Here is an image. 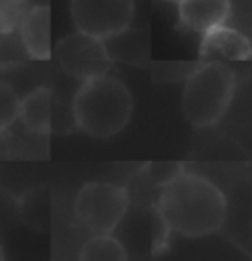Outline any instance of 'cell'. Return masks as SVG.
Listing matches in <instances>:
<instances>
[{"mask_svg":"<svg viewBox=\"0 0 252 261\" xmlns=\"http://www.w3.org/2000/svg\"><path fill=\"white\" fill-rule=\"evenodd\" d=\"M55 59L71 77L87 79L106 75L112 65V57L103 39L73 32L55 45Z\"/></svg>","mask_w":252,"mask_h":261,"instance_id":"6","label":"cell"},{"mask_svg":"<svg viewBox=\"0 0 252 261\" xmlns=\"http://www.w3.org/2000/svg\"><path fill=\"white\" fill-rule=\"evenodd\" d=\"M20 105L22 98L8 83L0 81V134L12 128L14 122L20 120Z\"/></svg>","mask_w":252,"mask_h":261,"instance_id":"12","label":"cell"},{"mask_svg":"<svg viewBox=\"0 0 252 261\" xmlns=\"http://www.w3.org/2000/svg\"><path fill=\"white\" fill-rule=\"evenodd\" d=\"M237 92V75L233 69L209 61L193 71L181 94V112L189 126L205 130L219 124Z\"/></svg>","mask_w":252,"mask_h":261,"instance_id":"3","label":"cell"},{"mask_svg":"<svg viewBox=\"0 0 252 261\" xmlns=\"http://www.w3.org/2000/svg\"><path fill=\"white\" fill-rule=\"evenodd\" d=\"M201 57H223L228 61H246L252 57V45L246 36L239 30L228 26H219L203 34L199 47Z\"/></svg>","mask_w":252,"mask_h":261,"instance_id":"9","label":"cell"},{"mask_svg":"<svg viewBox=\"0 0 252 261\" xmlns=\"http://www.w3.org/2000/svg\"><path fill=\"white\" fill-rule=\"evenodd\" d=\"M134 0H69L77 32L106 41L124 34L134 20Z\"/></svg>","mask_w":252,"mask_h":261,"instance_id":"5","label":"cell"},{"mask_svg":"<svg viewBox=\"0 0 252 261\" xmlns=\"http://www.w3.org/2000/svg\"><path fill=\"white\" fill-rule=\"evenodd\" d=\"M0 259H4V251H2V244H0Z\"/></svg>","mask_w":252,"mask_h":261,"instance_id":"14","label":"cell"},{"mask_svg":"<svg viewBox=\"0 0 252 261\" xmlns=\"http://www.w3.org/2000/svg\"><path fill=\"white\" fill-rule=\"evenodd\" d=\"M156 208L164 230L181 238L217 234L226 220L223 191L209 179L187 171H175L164 181Z\"/></svg>","mask_w":252,"mask_h":261,"instance_id":"1","label":"cell"},{"mask_svg":"<svg viewBox=\"0 0 252 261\" xmlns=\"http://www.w3.org/2000/svg\"><path fill=\"white\" fill-rule=\"evenodd\" d=\"M166 2H173V4H177V2H179V0H166Z\"/></svg>","mask_w":252,"mask_h":261,"instance_id":"15","label":"cell"},{"mask_svg":"<svg viewBox=\"0 0 252 261\" xmlns=\"http://www.w3.org/2000/svg\"><path fill=\"white\" fill-rule=\"evenodd\" d=\"M128 193L112 183H87L75 196V218L91 234H112L128 210Z\"/></svg>","mask_w":252,"mask_h":261,"instance_id":"4","label":"cell"},{"mask_svg":"<svg viewBox=\"0 0 252 261\" xmlns=\"http://www.w3.org/2000/svg\"><path fill=\"white\" fill-rule=\"evenodd\" d=\"M126 257V248L112 234H93L79 251L83 261H124Z\"/></svg>","mask_w":252,"mask_h":261,"instance_id":"11","label":"cell"},{"mask_svg":"<svg viewBox=\"0 0 252 261\" xmlns=\"http://www.w3.org/2000/svg\"><path fill=\"white\" fill-rule=\"evenodd\" d=\"M28 10V0H0V34L16 32Z\"/></svg>","mask_w":252,"mask_h":261,"instance_id":"13","label":"cell"},{"mask_svg":"<svg viewBox=\"0 0 252 261\" xmlns=\"http://www.w3.org/2000/svg\"><path fill=\"white\" fill-rule=\"evenodd\" d=\"M132 110L130 89L108 73L81 81L71 105L75 126L95 140L119 136L128 126Z\"/></svg>","mask_w":252,"mask_h":261,"instance_id":"2","label":"cell"},{"mask_svg":"<svg viewBox=\"0 0 252 261\" xmlns=\"http://www.w3.org/2000/svg\"><path fill=\"white\" fill-rule=\"evenodd\" d=\"M18 30L22 45L32 59L48 61L52 57V12L48 6H30Z\"/></svg>","mask_w":252,"mask_h":261,"instance_id":"8","label":"cell"},{"mask_svg":"<svg viewBox=\"0 0 252 261\" xmlns=\"http://www.w3.org/2000/svg\"><path fill=\"white\" fill-rule=\"evenodd\" d=\"M53 92L48 87H38L28 92L20 105V122L32 134L45 136L52 132Z\"/></svg>","mask_w":252,"mask_h":261,"instance_id":"10","label":"cell"},{"mask_svg":"<svg viewBox=\"0 0 252 261\" xmlns=\"http://www.w3.org/2000/svg\"><path fill=\"white\" fill-rule=\"evenodd\" d=\"M177 12L179 26L203 36L228 20L231 0H179Z\"/></svg>","mask_w":252,"mask_h":261,"instance_id":"7","label":"cell"}]
</instances>
